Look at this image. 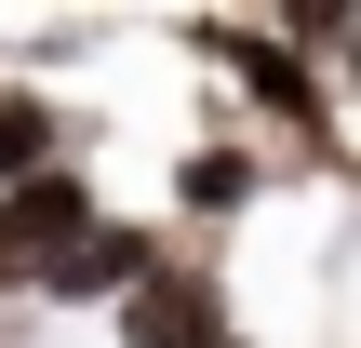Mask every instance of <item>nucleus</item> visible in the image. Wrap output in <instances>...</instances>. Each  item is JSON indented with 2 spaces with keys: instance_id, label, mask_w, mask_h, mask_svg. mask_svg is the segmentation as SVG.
Returning a JSON list of instances; mask_svg holds the SVG:
<instances>
[{
  "instance_id": "nucleus-1",
  "label": "nucleus",
  "mask_w": 361,
  "mask_h": 348,
  "mask_svg": "<svg viewBox=\"0 0 361 348\" xmlns=\"http://www.w3.org/2000/svg\"><path fill=\"white\" fill-rule=\"evenodd\" d=\"M94 228H107V201H94V174H80V161H54V174H27V188H0V295H40Z\"/></svg>"
},
{
  "instance_id": "nucleus-2",
  "label": "nucleus",
  "mask_w": 361,
  "mask_h": 348,
  "mask_svg": "<svg viewBox=\"0 0 361 348\" xmlns=\"http://www.w3.org/2000/svg\"><path fill=\"white\" fill-rule=\"evenodd\" d=\"M188 40H201V54H214V67H228V80L295 134V148H322V161H335V80H322L308 54H281L268 27H188Z\"/></svg>"
},
{
  "instance_id": "nucleus-3",
  "label": "nucleus",
  "mask_w": 361,
  "mask_h": 348,
  "mask_svg": "<svg viewBox=\"0 0 361 348\" xmlns=\"http://www.w3.org/2000/svg\"><path fill=\"white\" fill-rule=\"evenodd\" d=\"M121 348H228V282L188 268V255H161V268L121 295Z\"/></svg>"
},
{
  "instance_id": "nucleus-4",
  "label": "nucleus",
  "mask_w": 361,
  "mask_h": 348,
  "mask_svg": "<svg viewBox=\"0 0 361 348\" xmlns=\"http://www.w3.org/2000/svg\"><path fill=\"white\" fill-rule=\"evenodd\" d=\"M147 268H161V228H147V215H107V228H94L54 282H40V308H121Z\"/></svg>"
},
{
  "instance_id": "nucleus-5",
  "label": "nucleus",
  "mask_w": 361,
  "mask_h": 348,
  "mask_svg": "<svg viewBox=\"0 0 361 348\" xmlns=\"http://www.w3.org/2000/svg\"><path fill=\"white\" fill-rule=\"evenodd\" d=\"M255 188H268L255 148H188V161H174V215H188V228H241Z\"/></svg>"
},
{
  "instance_id": "nucleus-6",
  "label": "nucleus",
  "mask_w": 361,
  "mask_h": 348,
  "mask_svg": "<svg viewBox=\"0 0 361 348\" xmlns=\"http://www.w3.org/2000/svg\"><path fill=\"white\" fill-rule=\"evenodd\" d=\"M54 161H80V121H67L54 94L0 80V188H27V174H54Z\"/></svg>"
},
{
  "instance_id": "nucleus-7",
  "label": "nucleus",
  "mask_w": 361,
  "mask_h": 348,
  "mask_svg": "<svg viewBox=\"0 0 361 348\" xmlns=\"http://www.w3.org/2000/svg\"><path fill=\"white\" fill-rule=\"evenodd\" d=\"M335 94H361V0H348V40H335Z\"/></svg>"
},
{
  "instance_id": "nucleus-8",
  "label": "nucleus",
  "mask_w": 361,
  "mask_h": 348,
  "mask_svg": "<svg viewBox=\"0 0 361 348\" xmlns=\"http://www.w3.org/2000/svg\"><path fill=\"white\" fill-rule=\"evenodd\" d=\"M228 348H241V335H228Z\"/></svg>"
}]
</instances>
